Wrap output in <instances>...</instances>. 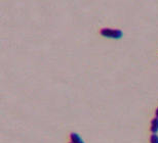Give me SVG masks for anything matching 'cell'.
<instances>
[{
	"label": "cell",
	"instance_id": "cell-1",
	"mask_svg": "<svg viewBox=\"0 0 158 143\" xmlns=\"http://www.w3.org/2000/svg\"><path fill=\"white\" fill-rule=\"evenodd\" d=\"M101 35L106 38H112V39H120L123 36V32L119 29H110L104 28L101 30Z\"/></svg>",
	"mask_w": 158,
	"mask_h": 143
},
{
	"label": "cell",
	"instance_id": "cell-2",
	"mask_svg": "<svg viewBox=\"0 0 158 143\" xmlns=\"http://www.w3.org/2000/svg\"><path fill=\"white\" fill-rule=\"evenodd\" d=\"M70 138H71V141L73 143H84L83 140L81 139V137L77 133H71Z\"/></svg>",
	"mask_w": 158,
	"mask_h": 143
},
{
	"label": "cell",
	"instance_id": "cell-3",
	"mask_svg": "<svg viewBox=\"0 0 158 143\" xmlns=\"http://www.w3.org/2000/svg\"><path fill=\"white\" fill-rule=\"evenodd\" d=\"M151 132L152 133H157L158 132V118H155L151 121Z\"/></svg>",
	"mask_w": 158,
	"mask_h": 143
},
{
	"label": "cell",
	"instance_id": "cell-4",
	"mask_svg": "<svg viewBox=\"0 0 158 143\" xmlns=\"http://www.w3.org/2000/svg\"><path fill=\"white\" fill-rule=\"evenodd\" d=\"M150 143H158V135L156 133H153L150 136Z\"/></svg>",
	"mask_w": 158,
	"mask_h": 143
},
{
	"label": "cell",
	"instance_id": "cell-5",
	"mask_svg": "<svg viewBox=\"0 0 158 143\" xmlns=\"http://www.w3.org/2000/svg\"><path fill=\"white\" fill-rule=\"evenodd\" d=\"M155 113H156V118H158V107H157L156 111H155Z\"/></svg>",
	"mask_w": 158,
	"mask_h": 143
},
{
	"label": "cell",
	"instance_id": "cell-6",
	"mask_svg": "<svg viewBox=\"0 0 158 143\" xmlns=\"http://www.w3.org/2000/svg\"><path fill=\"white\" fill-rule=\"evenodd\" d=\"M71 143H73V142H71Z\"/></svg>",
	"mask_w": 158,
	"mask_h": 143
}]
</instances>
